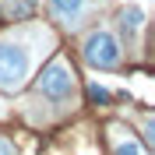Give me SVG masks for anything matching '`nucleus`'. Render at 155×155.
<instances>
[{"label":"nucleus","mask_w":155,"mask_h":155,"mask_svg":"<svg viewBox=\"0 0 155 155\" xmlns=\"http://www.w3.org/2000/svg\"><path fill=\"white\" fill-rule=\"evenodd\" d=\"M32 60H35V49H32L28 39H21V35L0 39V92H18V88H25Z\"/></svg>","instance_id":"nucleus-1"},{"label":"nucleus","mask_w":155,"mask_h":155,"mask_svg":"<svg viewBox=\"0 0 155 155\" xmlns=\"http://www.w3.org/2000/svg\"><path fill=\"white\" fill-rule=\"evenodd\" d=\"M35 92L39 95L53 99V102H64V99L74 95V71H71L67 60H49L46 67H42V74L35 78Z\"/></svg>","instance_id":"nucleus-2"},{"label":"nucleus","mask_w":155,"mask_h":155,"mask_svg":"<svg viewBox=\"0 0 155 155\" xmlns=\"http://www.w3.org/2000/svg\"><path fill=\"white\" fill-rule=\"evenodd\" d=\"M81 53H85V60L92 64V67H99V71H113V67L124 64L120 39H116L113 32H106V28H95V32H92V35L85 39Z\"/></svg>","instance_id":"nucleus-3"},{"label":"nucleus","mask_w":155,"mask_h":155,"mask_svg":"<svg viewBox=\"0 0 155 155\" xmlns=\"http://www.w3.org/2000/svg\"><path fill=\"white\" fill-rule=\"evenodd\" d=\"M116 25H120L124 35H137V32L145 28V11L137 7V4H127V7H120V14H116Z\"/></svg>","instance_id":"nucleus-4"},{"label":"nucleus","mask_w":155,"mask_h":155,"mask_svg":"<svg viewBox=\"0 0 155 155\" xmlns=\"http://www.w3.org/2000/svg\"><path fill=\"white\" fill-rule=\"evenodd\" d=\"M113 148H116V155H145L141 145L130 134H124V130H113Z\"/></svg>","instance_id":"nucleus-5"},{"label":"nucleus","mask_w":155,"mask_h":155,"mask_svg":"<svg viewBox=\"0 0 155 155\" xmlns=\"http://www.w3.org/2000/svg\"><path fill=\"white\" fill-rule=\"evenodd\" d=\"M53 11L64 21H78V14L85 11V0H53Z\"/></svg>","instance_id":"nucleus-6"},{"label":"nucleus","mask_w":155,"mask_h":155,"mask_svg":"<svg viewBox=\"0 0 155 155\" xmlns=\"http://www.w3.org/2000/svg\"><path fill=\"white\" fill-rule=\"evenodd\" d=\"M88 95L95 99V102H102V99H109V92H106V88H99V85H92V88H88Z\"/></svg>","instance_id":"nucleus-7"},{"label":"nucleus","mask_w":155,"mask_h":155,"mask_svg":"<svg viewBox=\"0 0 155 155\" xmlns=\"http://www.w3.org/2000/svg\"><path fill=\"white\" fill-rule=\"evenodd\" d=\"M0 155H14V145H11L7 137H0Z\"/></svg>","instance_id":"nucleus-8"}]
</instances>
